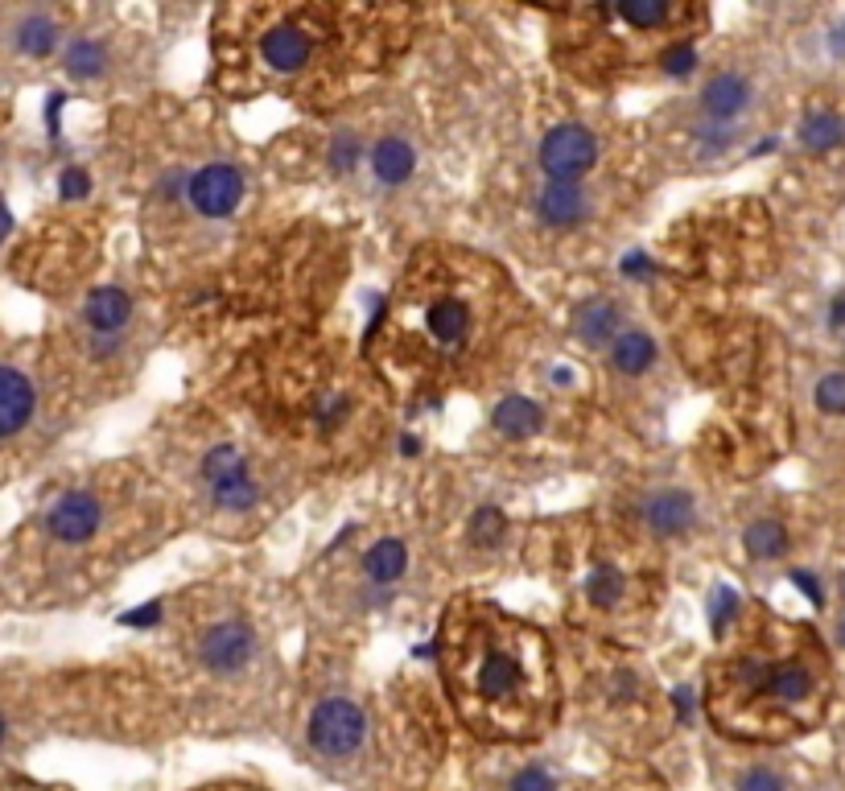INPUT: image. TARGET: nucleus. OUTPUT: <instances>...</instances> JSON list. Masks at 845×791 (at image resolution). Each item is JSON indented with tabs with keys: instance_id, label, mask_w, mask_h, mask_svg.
Segmentation results:
<instances>
[{
	"instance_id": "nucleus-19",
	"label": "nucleus",
	"mask_w": 845,
	"mask_h": 791,
	"mask_svg": "<svg viewBox=\"0 0 845 791\" xmlns=\"http://www.w3.org/2000/svg\"><path fill=\"white\" fill-rule=\"evenodd\" d=\"M611 359L619 371H628V375H643V371L655 363V339L648 330H623L611 346Z\"/></svg>"
},
{
	"instance_id": "nucleus-17",
	"label": "nucleus",
	"mask_w": 845,
	"mask_h": 791,
	"mask_svg": "<svg viewBox=\"0 0 845 791\" xmlns=\"http://www.w3.org/2000/svg\"><path fill=\"white\" fill-rule=\"evenodd\" d=\"M412 165H417V153L405 137H383L376 149H371V169H376V178L383 186H400V182H409Z\"/></svg>"
},
{
	"instance_id": "nucleus-5",
	"label": "nucleus",
	"mask_w": 845,
	"mask_h": 791,
	"mask_svg": "<svg viewBox=\"0 0 845 791\" xmlns=\"http://www.w3.org/2000/svg\"><path fill=\"white\" fill-rule=\"evenodd\" d=\"M363 738H368V717L363 710L347 701V696H330L314 710L310 717V746L318 754H327V759H347L363 746Z\"/></svg>"
},
{
	"instance_id": "nucleus-18",
	"label": "nucleus",
	"mask_w": 845,
	"mask_h": 791,
	"mask_svg": "<svg viewBox=\"0 0 845 791\" xmlns=\"http://www.w3.org/2000/svg\"><path fill=\"white\" fill-rule=\"evenodd\" d=\"M13 41H17V50L26 58H50L55 55V46H58V21L55 17H46V13H29L17 21L13 29Z\"/></svg>"
},
{
	"instance_id": "nucleus-35",
	"label": "nucleus",
	"mask_w": 845,
	"mask_h": 791,
	"mask_svg": "<svg viewBox=\"0 0 845 791\" xmlns=\"http://www.w3.org/2000/svg\"><path fill=\"white\" fill-rule=\"evenodd\" d=\"M791 582H796V586L805 589V594H808V598H813V602H817V606H820V602H825V594H820V582H817V577H813V574H805V569H796V574H791Z\"/></svg>"
},
{
	"instance_id": "nucleus-12",
	"label": "nucleus",
	"mask_w": 845,
	"mask_h": 791,
	"mask_svg": "<svg viewBox=\"0 0 845 791\" xmlns=\"http://www.w3.org/2000/svg\"><path fill=\"white\" fill-rule=\"evenodd\" d=\"M693 516H697V504H693V495H684V491H655L648 495V504H643V524H648L655 536L689 533V528H693Z\"/></svg>"
},
{
	"instance_id": "nucleus-7",
	"label": "nucleus",
	"mask_w": 845,
	"mask_h": 791,
	"mask_svg": "<svg viewBox=\"0 0 845 791\" xmlns=\"http://www.w3.org/2000/svg\"><path fill=\"white\" fill-rule=\"evenodd\" d=\"M186 198H191L198 215L227 218L240 206V198H244V174L227 162H211L186 182Z\"/></svg>"
},
{
	"instance_id": "nucleus-3",
	"label": "nucleus",
	"mask_w": 845,
	"mask_h": 791,
	"mask_svg": "<svg viewBox=\"0 0 845 791\" xmlns=\"http://www.w3.org/2000/svg\"><path fill=\"white\" fill-rule=\"evenodd\" d=\"M504 297V273L487 260L463 264V256H417L400 285V297L388 310L383 368H405L437 380L454 375L463 363H475L483 342L492 339V314Z\"/></svg>"
},
{
	"instance_id": "nucleus-27",
	"label": "nucleus",
	"mask_w": 845,
	"mask_h": 791,
	"mask_svg": "<svg viewBox=\"0 0 845 791\" xmlns=\"http://www.w3.org/2000/svg\"><path fill=\"white\" fill-rule=\"evenodd\" d=\"M655 62H660V70H664V75L681 79V75H689V70L697 67V50L689 46V41H672L664 55H655Z\"/></svg>"
},
{
	"instance_id": "nucleus-11",
	"label": "nucleus",
	"mask_w": 845,
	"mask_h": 791,
	"mask_svg": "<svg viewBox=\"0 0 845 791\" xmlns=\"http://www.w3.org/2000/svg\"><path fill=\"white\" fill-rule=\"evenodd\" d=\"M747 104H750V82L738 70H718L701 87V108H706V116L713 124H730Z\"/></svg>"
},
{
	"instance_id": "nucleus-9",
	"label": "nucleus",
	"mask_w": 845,
	"mask_h": 791,
	"mask_svg": "<svg viewBox=\"0 0 845 791\" xmlns=\"http://www.w3.org/2000/svg\"><path fill=\"white\" fill-rule=\"evenodd\" d=\"M99 519H104V511H99L96 495L67 491L55 507H50L46 528H50V536L62 540V545H82V540H91V536L99 533Z\"/></svg>"
},
{
	"instance_id": "nucleus-36",
	"label": "nucleus",
	"mask_w": 845,
	"mask_h": 791,
	"mask_svg": "<svg viewBox=\"0 0 845 791\" xmlns=\"http://www.w3.org/2000/svg\"><path fill=\"white\" fill-rule=\"evenodd\" d=\"M62 104H67L62 91H55V96L46 99V124H50V137H58V111H62Z\"/></svg>"
},
{
	"instance_id": "nucleus-2",
	"label": "nucleus",
	"mask_w": 845,
	"mask_h": 791,
	"mask_svg": "<svg viewBox=\"0 0 845 791\" xmlns=\"http://www.w3.org/2000/svg\"><path fill=\"white\" fill-rule=\"evenodd\" d=\"M825 647L800 623L767 618L709 668V717L718 730L779 742L813 730L825 713Z\"/></svg>"
},
{
	"instance_id": "nucleus-13",
	"label": "nucleus",
	"mask_w": 845,
	"mask_h": 791,
	"mask_svg": "<svg viewBox=\"0 0 845 791\" xmlns=\"http://www.w3.org/2000/svg\"><path fill=\"white\" fill-rule=\"evenodd\" d=\"M536 211H541V223L557 227V232H570V227H577V223L590 215V198H586L582 186H570V182H548L545 194L536 198Z\"/></svg>"
},
{
	"instance_id": "nucleus-34",
	"label": "nucleus",
	"mask_w": 845,
	"mask_h": 791,
	"mask_svg": "<svg viewBox=\"0 0 845 791\" xmlns=\"http://www.w3.org/2000/svg\"><path fill=\"white\" fill-rule=\"evenodd\" d=\"M162 618V602H149V606H140V611H128L120 618L124 627H153Z\"/></svg>"
},
{
	"instance_id": "nucleus-38",
	"label": "nucleus",
	"mask_w": 845,
	"mask_h": 791,
	"mask_svg": "<svg viewBox=\"0 0 845 791\" xmlns=\"http://www.w3.org/2000/svg\"><path fill=\"white\" fill-rule=\"evenodd\" d=\"M13 232V215H9V206H4V198H0V240Z\"/></svg>"
},
{
	"instance_id": "nucleus-23",
	"label": "nucleus",
	"mask_w": 845,
	"mask_h": 791,
	"mask_svg": "<svg viewBox=\"0 0 845 791\" xmlns=\"http://www.w3.org/2000/svg\"><path fill=\"white\" fill-rule=\"evenodd\" d=\"M742 545L755 560H776L788 553V528L776 524V519H759V524H750L747 536H742Z\"/></svg>"
},
{
	"instance_id": "nucleus-40",
	"label": "nucleus",
	"mask_w": 845,
	"mask_h": 791,
	"mask_svg": "<svg viewBox=\"0 0 845 791\" xmlns=\"http://www.w3.org/2000/svg\"><path fill=\"white\" fill-rule=\"evenodd\" d=\"M842 643H845V623H842Z\"/></svg>"
},
{
	"instance_id": "nucleus-4",
	"label": "nucleus",
	"mask_w": 845,
	"mask_h": 791,
	"mask_svg": "<svg viewBox=\"0 0 845 791\" xmlns=\"http://www.w3.org/2000/svg\"><path fill=\"white\" fill-rule=\"evenodd\" d=\"M330 13L301 4V9H273L256 33V67L264 79H301L314 67L318 41L327 38Z\"/></svg>"
},
{
	"instance_id": "nucleus-20",
	"label": "nucleus",
	"mask_w": 845,
	"mask_h": 791,
	"mask_svg": "<svg viewBox=\"0 0 845 791\" xmlns=\"http://www.w3.org/2000/svg\"><path fill=\"white\" fill-rule=\"evenodd\" d=\"M405 569H409V548L400 545V540H380V545H371L368 557H363V574H368L376 586L400 582Z\"/></svg>"
},
{
	"instance_id": "nucleus-21",
	"label": "nucleus",
	"mask_w": 845,
	"mask_h": 791,
	"mask_svg": "<svg viewBox=\"0 0 845 791\" xmlns=\"http://www.w3.org/2000/svg\"><path fill=\"white\" fill-rule=\"evenodd\" d=\"M800 145L808 153H829L837 145H845V120L837 111H808L805 120H800Z\"/></svg>"
},
{
	"instance_id": "nucleus-22",
	"label": "nucleus",
	"mask_w": 845,
	"mask_h": 791,
	"mask_svg": "<svg viewBox=\"0 0 845 791\" xmlns=\"http://www.w3.org/2000/svg\"><path fill=\"white\" fill-rule=\"evenodd\" d=\"M62 67H67L70 79H96L108 67V50L96 38H75L62 55Z\"/></svg>"
},
{
	"instance_id": "nucleus-25",
	"label": "nucleus",
	"mask_w": 845,
	"mask_h": 791,
	"mask_svg": "<svg viewBox=\"0 0 845 791\" xmlns=\"http://www.w3.org/2000/svg\"><path fill=\"white\" fill-rule=\"evenodd\" d=\"M256 499H260V491H256V482H252L247 475H235V478H227V482H218L215 487V504L227 507V511H247Z\"/></svg>"
},
{
	"instance_id": "nucleus-28",
	"label": "nucleus",
	"mask_w": 845,
	"mask_h": 791,
	"mask_svg": "<svg viewBox=\"0 0 845 791\" xmlns=\"http://www.w3.org/2000/svg\"><path fill=\"white\" fill-rule=\"evenodd\" d=\"M499 536H504V516H499L495 507H483V511L470 519V540H475L478 548H487V545H499Z\"/></svg>"
},
{
	"instance_id": "nucleus-32",
	"label": "nucleus",
	"mask_w": 845,
	"mask_h": 791,
	"mask_svg": "<svg viewBox=\"0 0 845 791\" xmlns=\"http://www.w3.org/2000/svg\"><path fill=\"white\" fill-rule=\"evenodd\" d=\"M512 791H557V783H553V775L541 771V766H524V771L512 779Z\"/></svg>"
},
{
	"instance_id": "nucleus-24",
	"label": "nucleus",
	"mask_w": 845,
	"mask_h": 791,
	"mask_svg": "<svg viewBox=\"0 0 845 791\" xmlns=\"http://www.w3.org/2000/svg\"><path fill=\"white\" fill-rule=\"evenodd\" d=\"M623 589H628V582H623V574L614 569V565H594L586 577V598L594 602V606H602V611H611V606H619L623 602Z\"/></svg>"
},
{
	"instance_id": "nucleus-8",
	"label": "nucleus",
	"mask_w": 845,
	"mask_h": 791,
	"mask_svg": "<svg viewBox=\"0 0 845 791\" xmlns=\"http://www.w3.org/2000/svg\"><path fill=\"white\" fill-rule=\"evenodd\" d=\"M198 655H203V664L211 672L232 676V672L247 668V660L256 655V635H252V627H247L244 618H223V623H215V627L203 635Z\"/></svg>"
},
{
	"instance_id": "nucleus-6",
	"label": "nucleus",
	"mask_w": 845,
	"mask_h": 791,
	"mask_svg": "<svg viewBox=\"0 0 845 791\" xmlns=\"http://www.w3.org/2000/svg\"><path fill=\"white\" fill-rule=\"evenodd\" d=\"M599 162V137L586 124H557L545 140H541V165H545L548 182H577L586 178Z\"/></svg>"
},
{
	"instance_id": "nucleus-26",
	"label": "nucleus",
	"mask_w": 845,
	"mask_h": 791,
	"mask_svg": "<svg viewBox=\"0 0 845 791\" xmlns=\"http://www.w3.org/2000/svg\"><path fill=\"white\" fill-rule=\"evenodd\" d=\"M817 409L829 417H845V371H833L817 383Z\"/></svg>"
},
{
	"instance_id": "nucleus-31",
	"label": "nucleus",
	"mask_w": 845,
	"mask_h": 791,
	"mask_svg": "<svg viewBox=\"0 0 845 791\" xmlns=\"http://www.w3.org/2000/svg\"><path fill=\"white\" fill-rule=\"evenodd\" d=\"M738 791H788V788H784V779L771 766H750L747 775L738 779Z\"/></svg>"
},
{
	"instance_id": "nucleus-1",
	"label": "nucleus",
	"mask_w": 845,
	"mask_h": 791,
	"mask_svg": "<svg viewBox=\"0 0 845 791\" xmlns=\"http://www.w3.org/2000/svg\"><path fill=\"white\" fill-rule=\"evenodd\" d=\"M441 676L454 710L492 742H532L557 717V672L541 631L492 602L463 598L441 623Z\"/></svg>"
},
{
	"instance_id": "nucleus-30",
	"label": "nucleus",
	"mask_w": 845,
	"mask_h": 791,
	"mask_svg": "<svg viewBox=\"0 0 845 791\" xmlns=\"http://www.w3.org/2000/svg\"><path fill=\"white\" fill-rule=\"evenodd\" d=\"M58 194H62L67 203L87 198V194H91V178H87V169H82V165H67V169H62V178H58Z\"/></svg>"
},
{
	"instance_id": "nucleus-10",
	"label": "nucleus",
	"mask_w": 845,
	"mask_h": 791,
	"mask_svg": "<svg viewBox=\"0 0 845 791\" xmlns=\"http://www.w3.org/2000/svg\"><path fill=\"white\" fill-rule=\"evenodd\" d=\"M33 409H38V392H33L29 375L9 368V363H0V441L21 433L29 417H33Z\"/></svg>"
},
{
	"instance_id": "nucleus-37",
	"label": "nucleus",
	"mask_w": 845,
	"mask_h": 791,
	"mask_svg": "<svg viewBox=\"0 0 845 791\" xmlns=\"http://www.w3.org/2000/svg\"><path fill=\"white\" fill-rule=\"evenodd\" d=\"M829 326H833V330H845V293H842V297H833V305H829Z\"/></svg>"
},
{
	"instance_id": "nucleus-15",
	"label": "nucleus",
	"mask_w": 845,
	"mask_h": 791,
	"mask_svg": "<svg viewBox=\"0 0 845 791\" xmlns=\"http://www.w3.org/2000/svg\"><path fill=\"white\" fill-rule=\"evenodd\" d=\"M82 318H87V326L96 330L99 339H111V334H120V330L128 326V318H133V297L116 285H104L87 297Z\"/></svg>"
},
{
	"instance_id": "nucleus-29",
	"label": "nucleus",
	"mask_w": 845,
	"mask_h": 791,
	"mask_svg": "<svg viewBox=\"0 0 845 791\" xmlns=\"http://www.w3.org/2000/svg\"><path fill=\"white\" fill-rule=\"evenodd\" d=\"M359 140L351 137V133H339V137L330 140V153H327V162H330V169L334 174H347L351 165H359Z\"/></svg>"
},
{
	"instance_id": "nucleus-39",
	"label": "nucleus",
	"mask_w": 845,
	"mask_h": 791,
	"mask_svg": "<svg viewBox=\"0 0 845 791\" xmlns=\"http://www.w3.org/2000/svg\"><path fill=\"white\" fill-rule=\"evenodd\" d=\"M4 734H9V725H4V713H0V742H4Z\"/></svg>"
},
{
	"instance_id": "nucleus-14",
	"label": "nucleus",
	"mask_w": 845,
	"mask_h": 791,
	"mask_svg": "<svg viewBox=\"0 0 845 791\" xmlns=\"http://www.w3.org/2000/svg\"><path fill=\"white\" fill-rule=\"evenodd\" d=\"M573 330L590 346H606V342L614 346V339L623 334V314L611 297H586L573 314Z\"/></svg>"
},
{
	"instance_id": "nucleus-16",
	"label": "nucleus",
	"mask_w": 845,
	"mask_h": 791,
	"mask_svg": "<svg viewBox=\"0 0 845 791\" xmlns=\"http://www.w3.org/2000/svg\"><path fill=\"white\" fill-rule=\"evenodd\" d=\"M492 424L504 437H532L545 424V412H541V404L528 400V396H504L492 412Z\"/></svg>"
},
{
	"instance_id": "nucleus-33",
	"label": "nucleus",
	"mask_w": 845,
	"mask_h": 791,
	"mask_svg": "<svg viewBox=\"0 0 845 791\" xmlns=\"http://www.w3.org/2000/svg\"><path fill=\"white\" fill-rule=\"evenodd\" d=\"M730 614H735V589H718V598H713V631L718 635L726 631Z\"/></svg>"
}]
</instances>
